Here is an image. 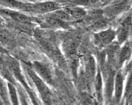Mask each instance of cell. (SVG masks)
Masks as SVG:
<instances>
[{"label":"cell","mask_w":132,"mask_h":105,"mask_svg":"<svg viewBox=\"0 0 132 105\" xmlns=\"http://www.w3.org/2000/svg\"><path fill=\"white\" fill-rule=\"evenodd\" d=\"M109 22L107 19H98L93 24L92 28L95 31H100L109 28Z\"/></svg>","instance_id":"21"},{"label":"cell","mask_w":132,"mask_h":105,"mask_svg":"<svg viewBox=\"0 0 132 105\" xmlns=\"http://www.w3.org/2000/svg\"><path fill=\"white\" fill-rule=\"evenodd\" d=\"M124 74L121 72H118L116 74L114 80V100L116 102H121L122 99L123 87H124Z\"/></svg>","instance_id":"11"},{"label":"cell","mask_w":132,"mask_h":105,"mask_svg":"<svg viewBox=\"0 0 132 105\" xmlns=\"http://www.w3.org/2000/svg\"><path fill=\"white\" fill-rule=\"evenodd\" d=\"M117 42L119 45L132 37V12L123 19L116 31Z\"/></svg>","instance_id":"3"},{"label":"cell","mask_w":132,"mask_h":105,"mask_svg":"<svg viewBox=\"0 0 132 105\" xmlns=\"http://www.w3.org/2000/svg\"><path fill=\"white\" fill-rule=\"evenodd\" d=\"M124 93L127 104H132V68L129 70Z\"/></svg>","instance_id":"16"},{"label":"cell","mask_w":132,"mask_h":105,"mask_svg":"<svg viewBox=\"0 0 132 105\" xmlns=\"http://www.w3.org/2000/svg\"><path fill=\"white\" fill-rule=\"evenodd\" d=\"M8 63H9L10 69L12 74H13V76H14L16 79L18 80L19 82L21 83L22 84H23V86L26 88V89L27 90L28 93L29 94L30 96L32 98V100H33V101H35V100L34 99V96H33L32 95V92L29 86L27 84L26 80H25L24 77L22 74L21 70H20L18 62L14 60H11L9 61Z\"/></svg>","instance_id":"8"},{"label":"cell","mask_w":132,"mask_h":105,"mask_svg":"<svg viewBox=\"0 0 132 105\" xmlns=\"http://www.w3.org/2000/svg\"><path fill=\"white\" fill-rule=\"evenodd\" d=\"M59 4L55 2L46 1L35 4H29L28 12L37 13H49L59 10Z\"/></svg>","instance_id":"6"},{"label":"cell","mask_w":132,"mask_h":105,"mask_svg":"<svg viewBox=\"0 0 132 105\" xmlns=\"http://www.w3.org/2000/svg\"><path fill=\"white\" fill-rule=\"evenodd\" d=\"M131 5V0H114L105 8L103 13L107 18H114L127 11Z\"/></svg>","instance_id":"2"},{"label":"cell","mask_w":132,"mask_h":105,"mask_svg":"<svg viewBox=\"0 0 132 105\" xmlns=\"http://www.w3.org/2000/svg\"><path fill=\"white\" fill-rule=\"evenodd\" d=\"M131 4H132V0H131Z\"/></svg>","instance_id":"26"},{"label":"cell","mask_w":132,"mask_h":105,"mask_svg":"<svg viewBox=\"0 0 132 105\" xmlns=\"http://www.w3.org/2000/svg\"><path fill=\"white\" fill-rule=\"evenodd\" d=\"M7 91L5 89V85H3V80L2 79H1V98L3 99V100L5 101H6L7 99H8L7 95Z\"/></svg>","instance_id":"24"},{"label":"cell","mask_w":132,"mask_h":105,"mask_svg":"<svg viewBox=\"0 0 132 105\" xmlns=\"http://www.w3.org/2000/svg\"><path fill=\"white\" fill-rule=\"evenodd\" d=\"M64 10L68 12L73 19H81L85 17L86 14V12L83 8L76 6H67L64 8Z\"/></svg>","instance_id":"15"},{"label":"cell","mask_w":132,"mask_h":105,"mask_svg":"<svg viewBox=\"0 0 132 105\" xmlns=\"http://www.w3.org/2000/svg\"><path fill=\"white\" fill-rule=\"evenodd\" d=\"M115 70L110 67L107 74L102 77L105 82V98L107 102L111 101L113 98L114 89Z\"/></svg>","instance_id":"7"},{"label":"cell","mask_w":132,"mask_h":105,"mask_svg":"<svg viewBox=\"0 0 132 105\" xmlns=\"http://www.w3.org/2000/svg\"><path fill=\"white\" fill-rule=\"evenodd\" d=\"M26 70L29 77L35 84L36 89L40 95L42 100L45 102L48 103L51 99V91L47 86L46 83L37 74L32 67H26Z\"/></svg>","instance_id":"1"},{"label":"cell","mask_w":132,"mask_h":105,"mask_svg":"<svg viewBox=\"0 0 132 105\" xmlns=\"http://www.w3.org/2000/svg\"><path fill=\"white\" fill-rule=\"evenodd\" d=\"M86 68L89 76L95 79L97 70L96 71V63L93 57L89 56L88 57L86 61Z\"/></svg>","instance_id":"19"},{"label":"cell","mask_w":132,"mask_h":105,"mask_svg":"<svg viewBox=\"0 0 132 105\" xmlns=\"http://www.w3.org/2000/svg\"><path fill=\"white\" fill-rule=\"evenodd\" d=\"M57 1L60 3L72 4V5H75V4H76L77 0H57Z\"/></svg>","instance_id":"25"},{"label":"cell","mask_w":132,"mask_h":105,"mask_svg":"<svg viewBox=\"0 0 132 105\" xmlns=\"http://www.w3.org/2000/svg\"><path fill=\"white\" fill-rule=\"evenodd\" d=\"M7 87L8 90V93H9L10 97L11 99L12 104H19V101H18V97L17 95V92L15 89L14 85L12 84V83H8L7 84Z\"/></svg>","instance_id":"22"},{"label":"cell","mask_w":132,"mask_h":105,"mask_svg":"<svg viewBox=\"0 0 132 105\" xmlns=\"http://www.w3.org/2000/svg\"><path fill=\"white\" fill-rule=\"evenodd\" d=\"M31 67L47 84H52L53 81L51 71L46 65L40 62L35 61L32 63Z\"/></svg>","instance_id":"9"},{"label":"cell","mask_w":132,"mask_h":105,"mask_svg":"<svg viewBox=\"0 0 132 105\" xmlns=\"http://www.w3.org/2000/svg\"><path fill=\"white\" fill-rule=\"evenodd\" d=\"M120 45L117 41H113L106 47L105 52L107 64L110 67L114 70L118 68V58L120 51Z\"/></svg>","instance_id":"5"},{"label":"cell","mask_w":132,"mask_h":105,"mask_svg":"<svg viewBox=\"0 0 132 105\" xmlns=\"http://www.w3.org/2000/svg\"><path fill=\"white\" fill-rule=\"evenodd\" d=\"M52 14L57 18L66 23L69 22L73 19L70 14L64 10H61L59 9L55 12H52Z\"/></svg>","instance_id":"20"},{"label":"cell","mask_w":132,"mask_h":105,"mask_svg":"<svg viewBox=\"0 0 132 105\" xmlns=\"http://www.w3.org/2000/svg\"><path fill=\"white\" fill-rule=\"evenodd\" d=\"M100 1L101 0H77L75 5L90 6L97 3Z\"/></svg>","instance_id":"23"},{"label":"cell","mask_w":132,"mask_h":105,"mask_svg":"<svg viewBox=\"0 0 132 105\" xmlns=\"http://www.w3.org/2000/svg\"><path fill=\"white\" fill-rule=\"evenodd\" d=\"M116 36V31L109 28L105 30L98 31L94 35V43L100 48L107 47L114 41Z\"/></svg>","instance_id":"4"},{"label":"cell","mask_w":132,"mask_h":105,"mask_svg":"<svg viewBox=\"0 0 132 105\" xmlns=\"http://www.w3.org/2000/svg\"><path fill=\"white\" fill-rule=\"evenodd\" d=\"M1 13L7 17H9L12 19L19 23L23 24H29L30 23V19L28 16L14 10L13 11L10 9H2Z\"/></svg>","instance_id":"13"},{"label":"cell","mask_w":132,"mask_h":105,"mask_svg":"<svg viewBox=\"0 0 132 105\" xmlns=\"http://www.w3.org/2000/svg\"><path fill=\"white\" fill-rule=\"evenodd\" d=\"M79 39L75 36H69L65 38L62 44L64 52L68 54L74 53L79 45Z\"/></svg>","instance_id":"12"},{"label":"cell","mask_w":132,"mask_h":105,"mask_svg":"<svg viewBox=\"0 0 132 105\" xmlns=\"http://www.w3.org/2000/svg\"><path fill=\"white\" fill-rule=\"evenodd\" d=\"M1 3L4 5L14 9H17L24 11H28V5L15 0H1Z\"/></svg>","instance_id":"18"},{"label":"cell","mask_w":132,"mask_h":105,"mask_svg":"<svg viewBox=\"0 0 132 105\" xmlns=\"http://www.w3.org/2000/svg\"><path fill=\"white\" fill-rule=\"evenodd\" d=\"M95 81V89L96 94V97L99 102L102 101V86L103 79L102 75L100 68H97L96 77L94 79Z\"/></svg>","instance_id":"14"},{"label":"cell","mask_w":132,"mask_h":105,"mask_svg":"<svg viewBox=\"0 0 132 105\" xmlns=\"http://www.w3.org/2000/svg\"><path fill=\"white\" fill-rule=\"evenodd\" d=\"M132 57V37L128 40L125 44L121 47L118 58V68H121L123 65L129 62Z\"/></svg>","instance_id":"10"},{"label":"cell","mask_w":132,"mask_h":105,"mask_svg":"<svg viewBox=\"0 0 132 105\" xmlns=\"http://www.w3.org/2000/svg\"><path fill=\"white\" fill-rule=\"evenodd\" d=\"M46 23L49 26L55 28L65 29L68 27L67 23L57 18L52 14L46 18Z\"/></svg>","instance_id":"17"}]
</instances>
